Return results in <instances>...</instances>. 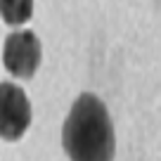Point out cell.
<instances>
[{
	"mask_svg": "<svg viewBox=\"0 0 161 161\" xmlns=\"http://www.w3.org/2000/svg\"><path fill=\"white\" fill-rule=\"evenodd\" d=\"M62 145L71 161H111L116 152L114 123L104 102L83 92L71 104L62 128Z\"/></svg>",
	"mask_w": 161,
	"mask_h": 161,
	"instance_id": "cell-1",
	"label": "cell"
},
{
	"mask_svg": "<svg viewBox=\"0 0 161 161\" xmlns=\"http://www.w3.org/2000/svg\"><path fill=\"white\" fill-rule=\"evenodd\" d=\"M40 40L33 31H14L3 43V64L14 78H31L40 66Z\"/></svg>",
	"mask_w": 161,
	"mask_h": 161,
	"instance_id": "cell-2",
	"label": "cell"
},
{
	"mask_svg": "<svg viewBox=\"0 0 161 161\" xmlns=\"http://www.w3.org/2000/svg\"><path fill=\"white\" fill-rule=\"evenodd\" d=\"M31 126V102L14 83H0V137L14 142Z\"/></svg>",
	"mask_w": 161,
	"mask_h": 161,
	"instance_id": "cell-3",
	"label": "cell"
},
{
	"mask_svg": "<svg viewBox=\"0 0 161 161\" xmlns=\"http://www.w3.org/2000/svg\"><path fill=\"white\" fill-rule=\"evenodd\" d=\"M33 17V0H0V19L10 26H21Z\"/></svg>",
	"mask_w": 161,
	"mask_h": 161,
	"instance_id": "cell-4",
	"label": "cell"
}]
</instances>
